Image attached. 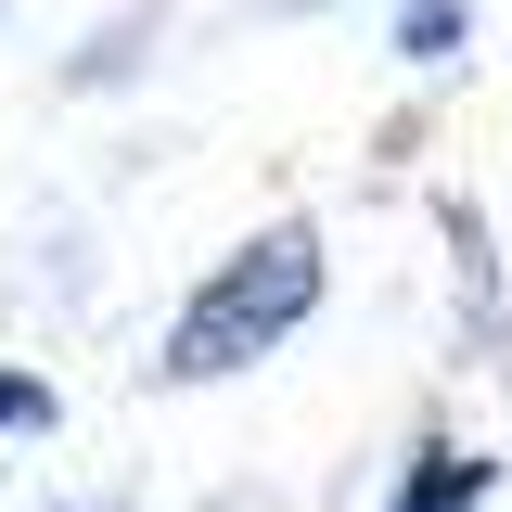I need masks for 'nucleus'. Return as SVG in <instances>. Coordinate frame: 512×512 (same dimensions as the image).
<instances>
[{"instance_id":"nucleus-1","label":"nucleus","mask_w":512,"mask_h":512,"mask_svg":"<svg viewBox=\"0 0 512 512\" xmlns=\"http://www.w3.org/2000/svg\"><path fill=\"white\" fill-rule=\"evenodd\" d=\"M320 308V244L308 231H269V244H244L205 295L180 308V333H167V372L205 384V372H244L256 346H282L295 320Z\"/></svg>"},{"instance_id":"nucleus-2","label":"nucleus","mask_w":512,"mask_h":512,"mask_svg":"<svg viewBox=\"0 0 512 512\" xmlns=\"http://www.w3.org/2000/svg\"><path fill=\"white\" fill-rule=\"evenodd\" d=\"M474 487H487V474H474V461H448V474H423L397 512H474Z\"/></svg>"},{"instance_id":"nucleus-3","label":"nucleus","mask_w":512,"mask_h":512,"mask_svg":"<svg viewBox=\"0 0 512 512\" xmlns=\"http://www.w3.org/2000/svg\"><path fill=\"white\" fill-rule=\"evenodd\" d=\"M0 423H52V397H39L26 372H0Z\"/></svg>"}]
</instances>
